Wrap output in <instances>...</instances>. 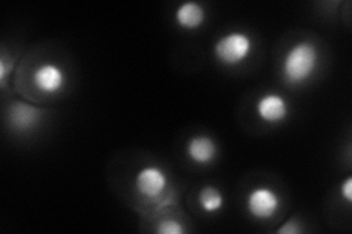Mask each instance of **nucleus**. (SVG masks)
<instances>
[{
  "label": "nucleus",
  "mask_w": 352,
  "mask_h": 234,
  "mask_svg": "<svg viewBox=\"0 0 352 234\" xmlns=\"http://www.w3.org/2000/svg\"><path fill=\"white\" fill-rule=\"evenodd\" d=\"M318 65V51L311 41H298L286 51L282 73L285 81L300 85L310 80Z\"/></svg>",
  "instance_id": "1"
},
{
  "label": "nucleus",
  "mask_w": 352,
  "mask_h": 234,
  "mask_svg": "<svg viewBox=\"0 0 352 234\" xmlns=\"http://www.w3.org/2000/svg\"><path fill=\"white\" fill-rule=\"evenodd\" d=\"M254 49L252 38L242 31H230L214 43V58L225 66L244 63Z\"/></svg>",
  "instance_id": "2"
},
{
  "label": "nucleus",
  "mask_w": 352,
  "mask_h": 234,
  "mask_svg": "<svg viewBox=\"0 0 352 234\" xmlns=\"http://www.w3.org/2000/svg\"><path fill=\"white\" fill-rule=\"evenodd\" d=\"M245 207L248 214L256 220H269L278 213L280 207L279 195L267 186H256L251 189Z\"/></svg>",
  "instance_id": "3"
},
{
  "label": "nucleus",
  "mask_w": 352,
  "mask_h": 234,
  "mask_svg": "<svg viewBox=\"0 0 352 234\" xmlns=\"http://www.w3.org/2000/svg\"><path fill=\"white\" fill-rule=\"evenodd\" d=\"M135 189L140 196L157 199L168 187V176L157 165H146L135 174Z\"/></svg>",
  "instance_id": "4"
},
{
  "label": "nucleus",
  "mask_w": 352,
  "mask_h": 234,
  "mask_svg": "<svg viewBox=\"0 0 352 234\" xmlns=\"http://www.w3.org/2000/svg\"><path fill=\"white\" fill-rule=\"evenodd\" d=\"M256 113L258 119L266 121V124H282L289 116V104L282 95L276 93H267L258 98Z\"/></svg>",
  "instance_id": "5"
},
{
  "label": "nucleus",
  "mask_w": 352,
  "mask_h": 234,
  "mask_svg": "<svg viewBox=\"0 0 352 234\" xmlns=\"http://www.w3.org/2000/svg\"><path fill=\"white\" fill-rule=\"evenodd\" d=\"M32 82L43 94H56L66 84L65 71L56 63H41L32 73Z\"/></svg>",
  "instance_id": "6"
},
{
  "label": "nucleus",
  "mask_w": 352,
  "mask_h": 234,
  "mask_svg": "<svg viewBox=\"0 0 352 234\" xmlns=\"http://www.w3.org/2000/svg\"><path fill=\"white\" fill-rule=\"evenodd\" d=\"M186 155L195 164H210L217 157V143L207 135H195L186 142Z\"/></svg>",
  "instance_id": "7"
},
{
  "label": "nucleus",
  "mask_w": 352,
  "mask_h": 234,
  "mask_svg": "<svg viewBox=\"0 0 352 234\" xmlns=\"http://www.w3.org/2000/svg\"><path fill=\"white\" fill-rule=\"evenodd\" d=\"M40 119L41 110L31 104L15 102L9 107V121L16 130H30L38 125Z\"/></svg>",
  "instance_id": "8"
},
{
  "label": "nucleus",
  "mask_w": 352,
  "mask_h": 234,
  "mask_svg": "<svg viewBox=\"0 0 352 234\" xmlns=\"http://www.w3.org/2000/svg\"><path fill=\"white\" fill-rule=\"evenodd\" d=\"M206 21V9L197 2H184L175 10L176 25L186 31L200 28Z\"/></svg>",
  "instance_id": "9"
},
{
  "label": "nucleus",
  "mask_w": 352,
  "mask_h": 234,
  "mask_svg": "<svg viewBox=\"0 0 352 234\" xmlns=\"http://www.w3.org/2000/svg\"><path fill=\"white\" fill-rule=\"evenodd\" d=\"M198 204H200L204 213L214 214L223 208L225 198L217 187L204 186L200 191V194H198Z\"/></svg>",
  "instance_id": "10"
},
{
  "label": "nucleus",
  "mask_w": 352,
  "mask_h": 234,
  "mask_svg": "<svg viewBox=\"0 0 352 234\" xmlns=\"http://www.w3.org/2000/svg\"><path fill=\"white\" fill-rule=\"evenodd\" d=\"M157 231L160 234H182L184 233V227L181 226L179 221L176 220H163L159 227H157Z\"/></svg>",
  "instance_id": "11"
},
{
  "label": "nucleus",
  "mask_w": 352,
  "mask_h": 234,
  "mask_svg": "<svg viewBox=\"0 0 352 234\" xmlns=\"http://www.w3.org/2000/svg\"><path fill=\"white\" fill-rule=\"evenodd\" d=\"M276 231L280 234H296L301 231V229L298 227V222H296L295 220H289L288 222H285V226L279 227Z\"/></svg>",
  "instance_id": "12"
},
{
  "label": "nucleus",
  "mask_w": 352,
  "mask_h": 234,
  "mask_svg": "<svg viewBox=\"0 0 352 234\" xmlns=\"http://www.w3.org/2000/svg\"><path fill=\"white\" fill-rule=\"evenodd\" d=\"M340 195L345 198L346 202H351L352 200V179L351 177H346L345 182L340 185Z\"/></svg>",
  "instance_id": "13"
},
{
  "label": "nucleus",
  "mask_w": 352,
  "mask_h": 234,
  "mask_svg": "<svg viewBox=\"0 0 352 234\" xmlns=\"http://www.w3.org/2000/svg\"><path fill=\"white\" fill-rule=\"evenodd\" d=\"M6 75H8V66L5 62V58L0 59V84L2 86L6 85Z\"/></svg>",
  "instance_id": "14"
}]
</instances>
